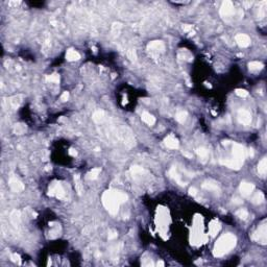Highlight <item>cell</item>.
<instances>
[{"label":"cell","instance_id":"277c9868","mask_svg":"<svg viewBox=\"0 0 267 267\" xmlns=\"http://www.w3.org/2000/svg\"><path fill=\"white\" fill-rule=\"evenodd\" d=\"M267 229H266V223L265 221L257 229V231L253 234V239L255 241L259 242L261 244H266L267 241Z\"/></svg>","mask_w":267,"mask_h":267},{"label":"cell","instance_id":"8992f818","mask_svg":"<svg viewBox=\"0 0 267 267\" xmlns=\"http://www.w3.org/2000/svg\"><path fill=\"white\" fill-rule=\"evenodd\" d=\"M49 194L50 196H56L58 198H64L65 197V190L60 183H53L49 187Z\"/></svg>","mask_w":267,"mask_h":267},{"label":"cell","instance_id":"1f68e13d","mask_svg":"<svg viewBox=\"0 0 267 267\" xmlns=\"http://www.w3.org/2000/svg\"><path fill=\"white\" fill-rule=\"evenodd\" d=\"M69 98V92H64L63 94H62L61 96V100L62 101H67Z\"/></svg>","mask_w":267,"mask_h":267},{"label":"cell","instance_id":"74e56055","mask_svg":"<svg viewBox=\"0 0 267 267\" xmlns=\"http://www.w3.org/2000/svg\"><path fill=\"white\" fill-rule=\"evenodd\" d=\"M233 203H234V204H242V200H240L239 198H237V197H236V198H234V199H233Z\"/></svg>","mask_w":267,"mask_h":267},{"label":"cell","instance_id":"52a82bcc","mask_svg":"<svg viewBox=\"0 0 267 267\" xmlns=\"http://www.w3.org/2000/svg\"><path fill=\"white\" fill-rule=\"evenodd\" d=\"M237 118H238L239 122L243 125H249V123L252 122V114H250V112L244 109L239 111L238 115H237Z\"/></svg>","mask_w":267,"mask_h":267},{"label":"cell","instance_id":"9c48e42d","mask_svg":"<svg viewBox=\"0 0 267 267\" xmlns=\"http://www.w3.org/2000/svg\"><path fill=\"white\" fill-rule=\"evenodd\" d=\"M235 41L237 44L239 45L240 47L242 48H245V47H249L250 45V38L245 34H237L235 37Z\"/></svg>","mask_w":267,"mask_h":267},{"label":"cell","instance_id":"ffe728a7","mask_svg":"<svg viewBox=\"0 0 267 267\" xmlns=\"http://www.w3.org/2000/svg\"><path fill=\"white\" fill-rule=\"evenodd\" d=\"M203 188L204 189H207L209 191H219V188H218L217 184L215 183H212V182H206L203 184Z\"/></svg>","mask_w":267,"mask_h":267},{"label":"cell","instance_id":"e575fe53","mask_svg":"<svg viewBox=\"0 0 267 267\" xmlns=\"http://www.w3.org/2000/svg\"><path fill=\"white\" fill-rule=\"evenodd\" d=\"M116 237H117V233L116 232H111L109 234V239H114Z\"/></svg>","mask_w":267,"mask_h":267},{"label":"cell","instance_id":"4fadbf2b","mask_svg":"<svg viewBox=\"0 0 267 267\" xmlns=\"http://www.w3.org/2000/svg\"><path fill=\"white\" fill-rule=\"evenodd\" d=\"M258 172L260 174V176L265 177L267 173V159L263 158L262 160L259 162L258 164Z\"/></svg>","mask_w":267,"mask_h":267},{"label":"cell","instance_id":"d590c367","mask_svg":"<svg viewBox=\"0 0 267 267\" xmlns=\"http://www.w3.org/2000/svg\"><path fill=\"white\" fill-rule=\"evenodd\" d=\"M183 29H184L185 31H190L191 29H192V26H191V25H188V24H187V25H184V26H183Z\"/></svg>","mask_w":267,"mask_h":267},{"label":"cell","instance_id":"f546056e","mask_svg":"<svg viewBox=\"0 0 267 267\" xmlns=\"http://www.w3.org/2000/svg\"><path fill=\"white\" fill-rule=\"evenodd\" d=\"M121 27H122V25H121L120 23H114V24H113V29H112V31L114 32L115 34H119V31H120Z\"/></svg>","mask_w":267,"mask_h":267},{"label":"cell","instance_id":"d6a6232c","mask_svg":"<svg viewBox=\"0 0 267 267\" xmlns=\"http://www.w3.org/2000/svg\"><path fill=\"white\" fill-rule=\"evenodd\" d=\"M12 261H14V262L16 263H20V257H19V255H17V253H14V255L12 256Z\"/></svg>","mask_w":267,"mask_h":267},{"label":"cell","instance_id":"4316f807","mask_svg":"<svg viewBox=\"0 0 267 267\" xmlns=\"http://www.w3.org/2000/svg\"><path fill=\"white\" fill-rule=\"evenodd\" d=\"M46 80L49 83H59L60 82V76L58 74H51L46 77Z\"/></svg>","mask_w":267,"mask_h":267},{"label":"cell","instance_id":"ba28073f","mask_svg":"<svg viewBox=\"0 0 267 267\" xmlns=\"http://www.w3.org/2000/svg\"><path fill=\"white\" fill-rule=\"evenodd\" d=\"M239 189H240V192H241L242 196L249 197V196H250V194L253 192V190H255V186H253V184H252V183L242 182Z\"/></svg>","mask_w":267,"mask_h":267},{"label":"cell","instance_id":"603a6c76","mask_svg":"<svg viewBox=\"0 0 267 267\" xmlns=\"http://www.w3.org/2000/svg\"><path fill=\"white\" fill-rule=\"evenodd\" d=\"M10 221H12V223L14 225H19V222H20V213L18 211L13 212L12 214H10Z\"/></svg>","mask_w":267,"mask_h":267},{"label":"cell","instance_id":"5bb4252c","mask_svg":"<svg viewBox=\"0 0 267 267\" xmlns=\"http://www.w3.org/2000/svg\"><path fill=\"white\" fill-rule=\"evenodd\" d=\"M141 119H142L143 122H145L147 125H149V126H152L156 123V118L153 117L152 114H149V113H147V112H144L141 115Z\"/></svg>","mask_w":267,"mask_h":267},{"label":"cell","instance_id":"d6986e66","mask_svg":"<svg viewBox=\"0 0 267 267\" xmlns=\"http://www.w3.org/2000/svg\"><path fill=\"white\" fill-rule=\"evenodd\" d=\"M104 119H106V114H104V112H102V111H97V112H95L93 114V120L97 123L102 122Z\"/></svg>","mask_w":267,"mask_h":267},{"label":"cell","instance_id":"9a60e30c","mask_svg":"<svg viewBox=\"0 0 267 267\" xmlns=\"http://www.w3.org/2000/svg\"><path fill=\"white\" fill-rule=\"evenodd\" d=\"M66 59L70 62H73V61H79L80 59V55L77 51H75L74 49H69L67 50V53H66Z\"/></svg>","mask_w":267,"mask_h":267},{"label":"cell","instance_id":"4dcf8cb0","mask_svg":"<svg viewBox=\"0 0 267 267\" xmlns=\"http://www.w3.org/2000/svg\"><path fill=\"white\" fill-rule=\"evenodd\" d=\"M127 56L131 61H136L137 60V55H136V51L131 49L127 51Z\"/></svg>","mask_w":267,"mask_h":267},{"label":"cell","instance_id":"484cf974","mask_svg":"<svg viewBox=\"0 0 267 267\" xmlns=\"http://www.w3.org/2000/svg\"><path fill=\"white\" fill-rule=\"evenodd\" d=\"M196 153H197L198 157H200L201 159H206L208 157V155H209L208 150L204 147H200V148H198V149H196Z\"/></svg>","mask_w":267,"mask_h":267},{"label":"cell","instance_id":"30bf717a","mask_svg":"<svg viewBox=\"0 0 267 267\" xmlns=\"http://www.w3.org/2000/svg\"><path fill=\"white\" fill-rule=\"evenodd\" d=\"M164 144H165L168 148H170V149H177L180 146L179 140L175 138L173 135H169V136H167L166 138L164 139Z\"/></svg>","mask_w":267,"mask_h":267},{"label":"cell","instance_id":"2e32d148","mask_svg":"<svg viewBox=\"0 0 267 267\" xmlns=\"http://www.w3.org/2000/svg\"><path fill=\"white\" fill-rule=\"evenodd\" d=\"M264 67V65L261 63V62H250V63L249 64V68L250 71L253 72H257V71H260V70H262Z\"/></svg>","mask_w":267,"mask_h":267},{"label":"cell","instance_id":"ab89813d","mask_svg":"<svg viewBox=\"0 0 267 267\" xmlns=\"http://www.w3.org/2000/svg\"><path fill=\"white\" fill-rule=\"evenodd\" d=\"M157 265H158V266H164V263L162 262V261H160V262L157 263Z\"/></svg>","mask_w":267,"mask_h":267},{"label":"cell","instance_id":"cb8c5ba5","mask_svg":"<svg viewBox=\"0 0 267 267\" xmlns=\"http://www.w3.org/2000/svg\"><path fill=\"white\" fill-rule=\"evenodd\" d=\"M99 173H100V168H94L89 172L87 177L89 180H95V179H97V176L99 175Z\"/></svg>","mask_w":267,"mask_h":267},{"label":"cell","instance_id":"8d00e7d4","mask_svg":"<svg viewBox=\"0 0 267 267\" xmlns=\"http://www.w3.org/2000/svg\"><path fill=\"white\" fill-rule=\"evenodd\" d=\"M69 155L73 156V157H76V156H77V152H75L74 149H70V150H69Z\"/></svg>","mask_w":267,"mask_h":267},{"label":"cell","instance_id":"5b68a950","mask_svg":"<svg viewBox=\"0 0 267 267\" xmlns=\"http://www.w3.org/2000/svg\"><path fill=\"white\" fill-rule=\"evenodd\" d=\"M235 9L232 1H223L220 7V16L223 18H228L234 15Z\"/></svg>","mask_w":267,"mask_h":267},{"label":"cell","instance_id":"44dd1931","mask_svg":"<svg viewBox=\"0 0 267 267\" xmlns=\"http://www.w3.org/2000/svg\"><path fill=\"white\" fill-rule=\"evenodd\" d=\"M74 182H75V189H76L77 193L82 194V193H83V185H82V182H80L79 175H75V176H74Z\"/></svg>","mask_w":267,"mask_h":267},{"label":"cell","instance_id":"6da1fadb","mask_svg":"<svg viewBox=\"0 0 267 267\" xmlns=\"http://www.w3.org/2000/svg\"><path fill=\"white\" fill-rule=\"evenodd\" d=\"M126 200H127V195L118 190L106 191L102 195V204L112 215L117 214L120 204L125 203Z\"/></svg>","mask_w":267,"mask_h":267},{"label":"cell","instance_id":"3957f363","mask_svg":"<svg viewBox=\"0 0 267 267\" xmlns=\"http://www.w3.org/2000/svg\"><path fill=\"white\" fill-rule=\"evenodd\" d=\"M247 157V149L241 144L234 143L233 144V159L241 163H244V159Z\"/></svg>","mask_w":267,"mask_h":267},{"label":"cell","instance_id":"7402d4cb","mask_svg":"<svg viewBox=\"0 0 267 267\" xmlns=\"http://www.w3.org/2000/svg\"><path fill=\"white\" fill-rule=\"evenodd\" d=\"M219 230H220V225H219V223H218L217 221L212 222V225H210V234H211V236H215L218 233V231H219Z\"/></svg>","mask_w":267,"mask_h":267},{"label":"cell","instance_id":"f1b7e54d","mask_svg":"<svg viewBox=\"0 0 267 267\" xmlns=\"http://www.w3.org/2000/svg\"><path fill=\"white\" fill-rule=\"evenodd\" d=\"M236 94L240 97H247L249 96V92L244 89H237L236 90Z\"/></svg>","mask_w":267,"mask_h":267},{"label":"cell","instance_id":"83f0119b","mask_svg":"<svg viewBox=\"0 0 267 267\" xmlns=\"http://www.w3.org/2000/svg\"><path fill=\"white\" fill-rule=\"evenodd\" d=\"M14 131H15V133L17 135H22L24 131H26V127L23 124H17L15 126Z\"/></svg>","mask_w":267,"mask_h":267},{"label":"cell","instance_id":"7c38bea8","mask_svg":"<svg viewBox=\"0 0 267 267\" xmlns=\"http://www.w3.org/2000/svg\"><path fill=\"white\" fill-rule=\"evenodd\" d=\"M9 185L10 189L15 192H21L22 190H24V185L19 180L17 177H10Z\"/></svg>","mask_w":267,"mask_h":267},{"label":"cell","instance_id":"7a4b0ae2","mask_svg":"<svg viewBox=\"0 0 267 267\" xmlns=\"http://www.w3.org/2000/svg\"><path fill=\"white\" fill-rule=\"evenodd\" d=\"M236 242L237 238L235 235H233L231 233L225 234L215 243L214 249H213V255L215 257H222L225 253H230L236 246Z\"/></svg>","mask_w":267,"mask_h":267},{"label":"cell","instance_id":"ac0fdd59","mask_svg":"<svg viewBox=\"0 0 267 267\" xmlns=\"http://www.w3.org/2000/svg\"><path fill=\"white\" fill-rule=\"evenodd\" d=\"M187 118H188V114L185 111H180V112H177L176 115H175V119L180 123H185Z\"/></svg>","mask_w":267,"mask_h":267},{"label":"cell","instance_id":"e0dca14e","mask_svg":"<svg viewBox=\"0 0 267 267\" xmlns=\"http://www.w3.org/2000/svg\"><path fill=\"white\" fill-rule=\"evenodd\" d=\"M263 201H264V194L261 192V191L257 192L252 197V203L255 204H262Z\"/></svg>","mask_w":267,"mask_h":267},{"label":"cell","instance_id":"8fae6325","mask_svg":"<svg viewBox=\"0 0 267 267\" xmlns=\"http://www.w3.org/2000/svg\"><path fill=\"white\" fill-rule=\"evenodd\" d=\"M148 50L153 51V52H163L165 50V45L162 41H152L148 44Z\"/></svg>","mask_w":267,"mask_h":267},{"label":"cell","instance_id":"836d02e7","mask_svg":"<svg viewBox=\"0 0 267 267\" xmlns=\"http://www.w3.org/2000/svg\"><path fill=\"white\" fill-rule=\"evenodd\" d=\"M189 194H190V195H192V196H194V195H196V194H197V190H196L195 188H190L189 189Z\"/></svg>","mask_w":267,"mask_h":267},{"label":"cell","instance_id":"f35d334b","mask_svg":"<svg viewBox=\"0 0 267 267\" xmlns=\"http://www.w3.org/2000/svg\"><path fill=\"white\" fill-rule=\"evenodd\" d=\"M183 155L186 156L187 158H192V155H190V153H188V152H183Z\"/></svg>","mask_w":267,"mask_h":267},{"label":"cell","instance_id":"d4e9b609","mask_svg":"<svg viewBox=\"0 0 267 267\" xmlns=\"http://www.w3.org/2000/svg\"><path fill=\"white\" fill-rule=\"evenodd\" d=\"M236 216L239 217L240 219H246L249 217V212L245 209H240L236 212Z\"/></svg>","mask_w":267,"mask_h":267}]
</instances>
